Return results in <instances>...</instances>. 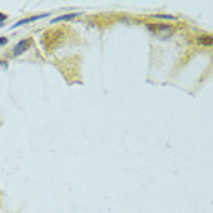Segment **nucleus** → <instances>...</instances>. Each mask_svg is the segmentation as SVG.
Segmentation results:
<instances>
[{
  "instance_id": "obj_3",
  "label": "nucleus",
  "mask_w": 213,
  "mask_h": 213,
  "mask_svg": "<svg viewBox=\"0 0 213 213\" xmlns=\"http://www.w3.org/2000/svg\"><path fill=\"white\" fill-rule=\"evenodd\" d=\"M6 42H7V38H0V46H4Z\"/></svg>"
},
{
  "instance_id": "obj_1",
  "label": "nucleus",
  "mask_w": 213,
  "mask_h": 213,
  "mask_svg": "<svg viewBox=\"0 0 213 213\" xmlns=\"http://www.w3.org/2000/svg\"><path fill=\"white\" fill-rule=\"evenodd\" d=\"M29 46H31V40H22V42H20V44H18V46L15 47V49H13V55H15V57L22 55V53L26 51V49H28Z\"/></svg>"
},
{
  "instance_id": "obj_2",
  "label": "nucleus",
  "mask_w": 213,
  "mask_h": 213,
  "mask_svg": "<svg viewBox=\"0 0 213 213\" xmlns=\"http://www.w3.org/2000/svg\"><path fill=\"white\" fill-rule=\"evenodd\" d=\"M73 16H77V13H69V15H64V16H57V18L53 20V24H55V22H60V20H69V18H73Z\"/></svg>"
},
{
  "instance_id": "obj_4",
  "label": "nucleus",
  "mask_w": 213,
  "mask_h": 213,
  "mask_svg": "<svg viewBox=\"0 0 213 213\" xmlns=\"http://www.w3.org/2000/svg\"><path fill=\"white\" fill-rule=\"evenodd\" d=\"M4 18H6V16H4V15H0V22H2V20H4Z\"/></svg>"
}]
</instances>
